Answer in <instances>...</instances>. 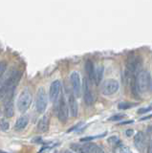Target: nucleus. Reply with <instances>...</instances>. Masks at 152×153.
<instances>
[{
  "label": "nucleus",
  "mask_w": 152,
  "mask_h": 153,
  "mask_svg": "<svg viewBox=\"0 0 152 153\" xmlns=\"http://www.w3.org/2000/svg\"><path fill=\"white\" fill-rule=\"evenodd\" d=\"M70 83L72 86V90L75 96H80V91H82V81H80V76L78 72H72L70 75Z\"/></svg>",
  "instance_id": "0eeeda50"
},
{
  "label": "nucleus",
  "mask_w": 152,
  "mask_h": 153,
  "mask_svg": "<svg viewBox=\"0 0 152 153\" xmlns=\"http://www.w3.org/2000/svg\"><path fill=\"white\" fill-rule=\"evenodd\" d=\"M79 153H84V152H82V151H79Z\"/></svg>",
  "instance_id": "473e14b6"
},
{
  "label": "nucleus",
  "mask_w": 152,
  "mask_h": 153,
  "mask_svg": "<svg viewBox=\"0 0 152 153\" xmlns=\"http://www.w3.org/2000/svg\"><path fill=\"white\" fill-rule=\"evenodd\" d=\"M85 72L88 76L89 80L91 82H94V76H95V68H94V63L92 60L87 59L85 62Z\"/></svg>",
  "instance_id": "ddd939ff"
},
{
  "label": "nucleus",
  "mask_w": 152,
  "mask_h": 153,
  "mask_svg": "<svg viewBox=\"0 0 152 153\" xmlns=\"http://www.w3.org/2000/svg\"><path fill=\"white\" fill-rule=\"evenodd\" d=\"M68 115H69L68 105L66 104V102L63 99V97H60L59 102H58V106H56V116H58L59 121L64 123L67 121Z\"/></svg>",
  "instance_id": "39448f33"
},
{
  "label": "nucleus",
  "mask_w": 152,
  "mask_h": 153,
  "mask_svg": "<svg viewBox=\"0 0 152 153\" xmlns=\"http://www.w3.org/2000/svg\"><path fill=\"white\" fill-rule=\"evenodd\" d=\"M123 117H125V115L122 114H116L114 115V116L110 117L108 119V121H112V122H117V121H120V120H122Z\"/></svg>",
  "instance_id": "aec40b11"
},
{
  "label": "nucleus",
  "mask_w": 152,
  "mask_h": 153,
  "mask_svg": "<svg viewBox=\"0 0 152 153\" xmlns=\"http://www.w3.org/2000/svg\"><path fill=\"white\" fill-rule=\"evenodd\" d=\"M147 153H152V143L148 146V148H147Z\"/></svg>",
  "instance_id": "cd10ccee"
},
{
  "label": "nucleus",
  "mask_w": 152,
  "mask_h": 153,
  "mask_svg": "<svg viewBox=\"0 0 152 153\" xmlns=\"http://www.w3.org/2000/svg\"><path fill=\"white\" fill-rule=\"evenodd\" d=\"M133 122V120H131V121H126V122H123V123H120V124H128V123H132Z\"/></svg>",
  "instance_id": "c85d7f7f"
},
{
  "label": "nucleus",
  "mask_w": 152,
  "mask_h": 153,
  "mask_svg": "<svg viewBox=\"0 0 152 153\" xmlns=\"http://www.w3.org/2000/svg\"><path fill=\"white\" fill-rule=\"evenodd\" d=\"M83 98H84V102L87 105H92L94 102V96L91 92V90L89 88V83L88 80L85 79L83 82Z\"/></svg>",
  "instance_id": "9d476101"
},
{
  "label": "nucleus",
  "mask_w": 152,
  "mask_h": 153,
  "mask_svg": "<svg viewBox=\"0 0 152 153\" xmlns=\"http://www.w3.org/2000/svg\"><path fill=\"white\" fill-rule=\"evenodd\" d=\"M0 153H8V152H4V151H1V150H0Z\"/></svg>",
  "instance_id": "2f4dec72"
},
{
  "label": "nucleus",
  "mask_w": 152,
  "mask_h": 153,
  "mask_svg": "<svg viewBox=\"0 0 152 153\" xmlns=\"http://www.w3.org/2000/svg\"><path fill=\"white\" fill-rule=\"evenodd\" d=\"M136 83L139 92L145 93L148 91L151 86V76L148 71L142 70L136 76Z\"/></svg>",
  "instance_id": "f257e3e1"
},
{
  "label": "nucleus",
  "mask_w": 152,
  "mask_h": 153,
  "mask_svg": "<svg viewBox=\"0 0 152 153\" xmlns=\"http://www.w3.org/2000/svg\"><path fill=\"white\" fill-rule=\"evenodd\" d=\"M119 142H120V140H119V138L117 136H112L108 139V143H110L111 145H117Z\"/></svg>",
  "instance_id": "5701e85b"
},
{
  "label": "nucleus",
  "mask_w": 152,
  "mask_h": 153,
  "mask_svg": "<svg viewBox=\"0 0 152 153\" xmlns=\"http://www.w3.org/2000/svg\"><path fill=\"white\" fill-rule=\"evenodd\" d=\"M137 103L136 102H121L119 103L118 107L119 109H122V110H126V109H130L132 107L136 106Z\"/></svg>",
  "instance_id": "a211bd4d"
},
{
  "label": "nucleus",
  "mask_w": 152,
  "mask_h": 153,
  "mask_svg": "<svg viewBox=\"0 0 152 153\" xmlns=\"http://www.w3.org/2000/svg\"><path fill=\"white\" fill-rule=\"evenodd\" d=\"M63 153H72V152H71V151H68V150H66V151H64Z\"/></svg>",
  "instance_id": "7c9ffc66"
},
{
  "label": "nucleus",
  "mask_w": 152,
  "mask_h": 153,
  "mask_svg": "<svg viewBox=\"0 0 152 153\" xmlns=\"http://www.w3.org/2000/svg\"><path fill=\"white\" fill-rule=\"evenodd\" d=\"M61 91H62V84H61L60 80H55L50 86L49 90V97L51 102H56L59 100V98L61 97Z\"/></svg>",
  "instance_id": "423d86ee"
},
{
  "label": "nucleus",
  "mask_w": 152,
  "mask_h": 153,
  "mask_svg": "<svg viewBox=\"0 0 152 153\" xmlns=\"http://www.w3.org/2000/svg\"><path fill=\"white\" fill-rule=\"evenodd\" d=\"M33 96L32 93L29 90H24L23 92L19 95L17 100V108L19 110V112L25 113L28 109H29L30 105L32 103Z\"/></svg>",
  "instance_id": "7ed1b4c3"
},
{
  "label": "nucleus",
  "mask_w": 152,
  "mask_h": 153,
  "mask_svg": "<svg viewBox=\"0 0 152 153\" xmlns=\"http://www.w3.org/2000/svg\"><path fill=\"white\" fill-rule=\"evenodd\" d=\"M13 93V90H10V89H8L6 86L2 85L1 87H0V100L6 99L9 95H11Z\"/></svg>",
  "instance_id": "f3484780"
},
{
  "label": "nucleus",
  "mask_w": 152,
  "mask_h": 153,
  "mask_svg": "<svg viewBox=\"0 0 152 153\" xmlns=\"http://www.w3.org/2000/svg\"><path fill=\"white\" fill-rule=\"evenodd\" d=\"M93 153H104V151L102 149L101 147H99L98 146H97V147H96V149L94 150V152Z\"/></svg>",
  "instance_id": "bb28decb"
},
{
  "label": "nucleus",
  "mask_w": 152,
  "mask_h": 153,
  "mask_svg": "<svg viewBox=\"0 0 152 153\" xmlns=\"http://www.w3.org/2000/svg\"><path fill=\"white\" fill-rule=\"evenodd\" d=\"M119 87H120V84H119V82L116 79H108L102 83L101 92L104 96H111L117 93Z\"/></svg>",
  "instance_id": "20e7f679"
},
{
  "label": "nucleus",
  "mask_w": 152,
  "mask_h": 153,
  "mask_svg": "<svg viewBox=\"0 0 152 153\" xmlns=\"http://www.w3.org/2000/svg\"><path fill=\"white\" fill-rule=\"evenodd\" d=\"M152 117V115H150V116H147V117H145V118H142L141 120L142 121H144V120H147V119H150Z\"/></svg>",
  "instance_id": "c756f323"
},
{
  "label": "nucleus",
  "mask_w": 152,
  "mask_h": 153,
  "mask_svg": "<svg viewBox=\"0 0 152 153\" xmlns=\"http://www.w3.org/2000/svg\"><path fill=\"white\" fill-rule=\"evenodd\" d=\"M49 124H50V120L47 116H44L39 120V123H37V130L41 133H45L48 131L49 129Z\"/></svg>",
  "instance_id": "4468645a"
},
{
  "label": "nucleus",
  "mask_w": 152,
  "mask_h": 153,
  "mask_svg": "<svg viewBox=\"0 0 152 153\" xmlns=\"http://www.w3.org/2000/svg\"><path fill=\"white\" fill-rule=\"evenodd\" d=\"M133 133H134V131H133V129H127L125 134H126V136L127 137H131L133 135Z\"/></svg>",
  "instance_id": "a878e982"
},
{
  "label": "nucleus",
  "mask_w": 152,
  "mask_h": 153,
  "mask_svg": "<svg viewBox=\"0 0 152 153\" xmlns=\"http://www.w3.org/2000/svg\"><path fill=\"white\" fill-rule=\"evenodd\" d=\"M68 110L69 113L72 117L76 118L78 116L79 107H78V102L76 100V97L74 95H70L68 97Z\"/></svg>",
  "instance_id": "9b49d317"
},
{
  "label": "nucleus",
  "mask_w": 152,
  "mask_h": 153,
  "mask_svg": "<svg viewBox=\"0 0 152 153\" xmlns=\"http://www.w3.org/2000/svg\"><path fill=\"white\" fill-rule=\"evenodd\" d=\"M48 104V96L43 87H39L36 93V109L39 113H44Z\"/></svg>",
  "instance_id": "f03ea898"
},
{
  "label": "nucleus",
  "mask_w": 152,
  "mask_h": 153,
  "mask_svg": "<svg viewBox=\"0 0 152 153\" xmlns=\"http://www.w3.org/2000/svg\"><path fill=\"white\" fill-rule=\"evenodd\" d=\"M152 109V107H142V108H140L139 110H138V113L139 114H145L147 112H149L150 110Z\"/></svg>",
  "instance_id": "b1692460"
},
{
  "label": "nucleus",
  "mask_w": 152,
  "mask_h": 153,
  "mask_svg": "<svg viewBox=\"0 0 152 153\" xmlns=\"http://www.w3.org/2000/svg\"><path fill=\"white\" fill-rule=\"evenodd\" d=\"M105 135V133L104 134H102V135H99V136H90V137H85V138H82V139H80V142H89V141H91L93 140V139H96V138H101L102 136H104Z\"/></svg>",
  "instance_id": "4be33fe9"
},
{
  "label": "nucleus",
  "mask_w": 152,
  "mask_h": 153,
  "mask_svg": "<svg viewBox=\"0 0 152 153\" xmlns=\"http://www.w3.org/2000/svg\"><path fill=\"white\" fill-rule=\"evenodd\" d=\"M120 153H133L131 149L127 146H122L120 149Z\"/></svg>",
  "instance_id": "393cba45"
},
{
  "label": "nucleus",
  "mask_w": 152,
  "mask_h": 153,
  "mask_svg": "<svg viewBox=\"0 0 152 153\" xmlns=\"http://www.w3.org/2000/svg\"><path fill=\"white\" fill-rule=\"evenodd\" d=\"M13 93L9 95L6 98V102L4 103V113L7 118H12L15 115V106H13Z\"/></svg>",
  "instance_id": "1a4fd4ad"
},
{
  "label": "nucleus",
  "mask_w": 152,
  "mask_h": 153,
  "mask_svg": "<svg viewBox=\"0 0 152 153\" xmlns=\"http://www.w3.org/2000/svg\"><path fill=\"white\" fill-rule=\"evenodd\" d=\"M103 76V67L99 66L97 69H95V76H94V82L96 84H99L102 79Z\"/></svg>",
  "instance_id": "dca6fc26"
},
{
  "label": "nucleus",
  "mask_w": 152,
  "mask_h": 153,
  "mask_svg": "<svg viewBox=\"0 0 152 153\" xmlns=\"http://www.w3.org/2000/svg\"><path fill=\"white\" fill-rule=\"evenodd\" d=\"M151 107H152V105H151Z\"/></svg>",
  "instance_id": "72a5a7b5"
},
{
  "label": "nucleus",
  "mask_w": 152,
  "mask_h": 153,
  "mask_svg": "<svg viewBox=\"0 0 152 153\" xmlns=\"http://www.w3.org/2000/svg\"><path fill=\"white\" fill-rule=\"evenodd\" d=\"M134 143H135V146L138 148L139 150L142 151L145 148V136L144 132H138L135 137H134Z\"/></svg>",
  "instance_id": "f8f14e48"
},
{
  "label": "nucleus",
  "mask_w": 152,
  "mask_h": 153,
  "mask_svg": "<svg viewBox=\"0 0 152 153\" xmlns=\"http://www.w3.org/2000/svg\"><path fill=\"white\" fill-rule=\"evenodd\" d=\"M9 127H10V124H9L7 121H5L4 119L0 120V128H1L3 131H7Z\"/></svg>",
  "instance_id": "6ab92c4d"
},
{
  "label": "nucleus",
  "mask_w": 152,
  "mask_h": 153,
  "mask_svg": "<svg viewBox=\"0 0 152 153\" xmlns=\"http://www.w3.org/2000/svg\"><path fill=\"white\" fill-rule=\"evenodd\" d=\"M28 123H29V120H28V118L25 117V116H22L19 119H17V121L16 123V126H15V128L18 131L23 130V129L27 126Z\"/></svg>",
  "instance_id": "2eb2a0df"
},
{
  "label": "nucleus",
  "mask_w": 152,
  "mask_h": 153,
  "mask_svg": "<svg viewBox=\"0 0 152 153\" xmlns=\"http://www.w3.org/2000/svg\"><path fill=\"white\" fill-rule=\"evenodd\" d=\"M6 68H7V62L5 60L0 61V78H1L4 72H5Z\"/></svg>",
  "instance_id": "412c9836"
},
{
  "label": "nucleus",
  "mask_w": 152,
  "mask_h": 153,
  "mask_svg": "<svg viewBox=\"0 0 152 153\" xmlns=\"http://www.w3.org/2000/svg\"><path fill=\"white\" fill-rule=\"evenodd\" d=\"M20 78H21L20 72L13 71V72H12V73L10 74V76H8V79L5 80V82L3 83V85L6 86V87L8 89H10V90H15L16 86L17 85Z\"/></svg>",
  "instance_id": "6e6552de"
}]
</instances>
